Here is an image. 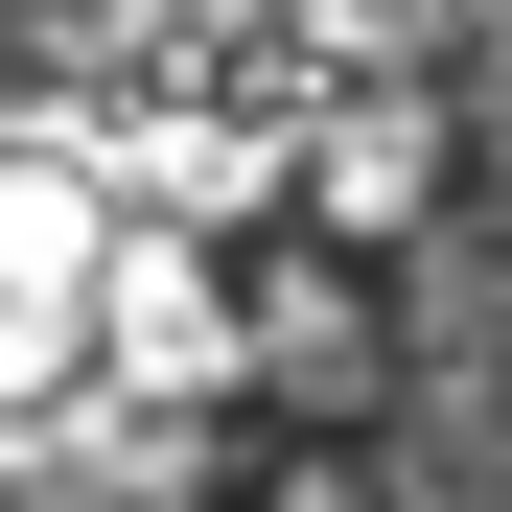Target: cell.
I'll return each instance as SVG.
<instances>
[{"mask_svg": "<svg viewBox=\"0 0 512 512\" xmlns=\"http://www.w3.org/2000/svg\"><path fill=\"white\" fill-rule=\"evenodd\" d=\"M70 350H94V187L70 163H0V419L70 396Z\"/></svg>", "mask_w": 512, "mask_h": 512, "instance_id": "obj_1", "label": "cell"}, {"mask_svg": "<svg viewBox=\"0 0 512 512\" xmlns=\"http://www.w3.org/2000/svg\"><path fill=\"white\" fill-rule=\"evenodd\" d=\"M233 373H280L303 419H350L373 396V303L326 280V256H256V280H233Z\"/></svg>", "mask_w": 512, "mask_h": 512, "instance_id": "obj_2", "label": "cell"}, {"mask_svg": "<svg viewBox=\"0 0 512 512\" xmlns=\"http://www.w3.org/2000/svg\"><path fill=\"white\" fill-rule=\"evenodd\" d=\"M419 187H443V94H350V117H326V210H350V233H396Z\"/></svg>", "mask_w": 512, "mask_h": 512, "instance_id": "obj_3", "label": "cell"}]
</instances>
